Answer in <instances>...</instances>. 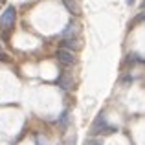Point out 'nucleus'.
<instances>
[{
  "label": "nucleus",
  "mask_w": 145,
  "mask_h": 145,
  "mask_svg": "<svg viewBox=\"0 0 145 145\" xmlns=\"http://www.w3.org/2000/svg\"><path fill=\"white\" fill-rule=\"evenodd\" d=\"M116 131V127H112V125H108L106 123V120H105V116L103 114H99L97 116V120L94 121V125H92V134H108V132H114Z\"/></svg>",
  "instance_id": "1"
},
{
  "label": "nucleus",
  "mask_w": 145,
  "mask_h": 145,
  "mask_svg": "<svg viewBox=\"0 0 145 145\" xmlns=\"http://www.w3.org/2000/svg\"><path fill=\"white\" fill-rule=\"evenodd\" d=\"M15 17H17V11H15V7H13V6L6 7V11H4V13L0 15V26H4V28H6V29L13 28Z\"/></svg>",
  "instance_id": "2"
},
{
  "label": "nucleus",
  "mask_w": 145,
  "mask_h": 145,
  "mask_svg": "<svg viewBox=\"0 0 145 145\" xmlns=\"http://www.w3.org/2000/svg\"><path fill=\"white\" fill-rule=\"evenodd\" d=\"M57 59H59V63L63 64V66H72V64L75 63L74 52H70V50H64V48L57 52Z\"/></svg>",
  "instance_id": "3"
},
{
  "label": "nucleus",
  "mask_w": 145,
  "mask_h": 145,
  "mask_svg": "<svg viewBox=\"0 0 145 145\" xmlns=\"http://www.w3.org/2000/svg\"><path fill=\"white\" fill-rule=\"evenodd\" d=\"M63 4H64V7H66L70 13H74V15L81 13V7H79V4L75 2V0H63Z\"/></svg>",
  "instance_id": "4"
},
{
  "label": "nucleus",
  "mask_w": 145,
  "mask_h": 145,
  "mask_svg": "<svg viewBox=\"0 0 145 145\" xmlns=\"http://www.w3.org/2000/svg\"><path fill=\"white\" fill-rule=\"evenodd\" d=\"M75 31H77V24L70 22V24L66 26V29H63V31H61V37H70V35H75Z\"/></svg>",
  "instance_id": "5"
},
{
  "label": "nucleus",
  "mask_w": 145,
  "mask_h": 145,
  "mask_svg": "<svg viewBox=\"0 0 145 145\" xmlns=\"http://www.w3.org/2000/svg\"><path fill=\"white\" fill-rule=\"evenodd\" d=\"M57 85L68 90V88H72V79L68 75H61V77H57Z\"/></svg>",
  "instance_id": "6"
},
{
  "label": "nucleus",
  "mask_w": 145,
  "mask_h": 145,
  "mask_svg": "<svg viewBox=\"0 0 145 145\" xmlns=\"http://www.w3.org/2000/svg\"><path fill=\"white\" fill-rule=\"evenodd\" d=\"M63 46H64V50H70V52H72V50H79V48H81V44H79V40H72V39H66V40H64V42H63Z\"/></svg>",
  "instance_id": "7"
},
{
  "label": "nucleus",
  "mask_w": 145,
  "mask_h": 145,
  "mask_svg": "<svg viewBox=\"0 0 145 145\" xmlns=\"http://www.w3.org/2000/svg\"><path fill=\"white\" fill-rule=\"evenodd\" d=\"M68 121V112H63V116H61V125H66Z\"/></svg>",
  "instance_id": "8"
},
{
  "label": "nucleus",
  "mask_w": 145,
  "mask_h": 145,
  "mask_svg": "<svg viewBox=\"0 0 145 145\" xmlns=\"http://www.w3.org/2000/svg\"><path fill=\"white\" fill-rule=\"evenodd\" d=\"M37 145H46V138H42V136H37Z\"/></svg>",
  "instance_id": "9"
},
{
  "label": "nucleus",
  "mask_w": 145,
  "mask_h": 145,
  "mask_svg": "<svg viewBox=\"0 0 145 145\" xmlns=\"http://www.w3.org/2000/svg\"><path fill=\"white\" fill-rule=\"evenodd\" d=\"M0 59H6V55L2 53V50H0Z\"/></svg>",
  "instance_id": "10"
},
{
  "label": "nucleus",
  "mask_w": 145,
  "mask_h": 145,
  "mask_svg": "<svg viewBox=\"0 0 145 145\" xmlns=\"http://www.w3.org/2000/svg\"><path fill=\"white\" fill-rule=\"evenodd\" d=\"M142 9L145 11V0H143V4H142Z\"/></svg>",
  "instance_id": "11"
},
{
  "label": "nucleus",
  "mask_w": 145,
  "mask_h": 145,
  "mask_svg": "<svg viewBox=\"0 0 145 145\" xmlns=\"http://www.w3.org/2000/svg\"><path fill=\"white\" fill-rule=\"evenodd\" d=\"M125 2H127V4H132V2H134V0H125Z\"/></svg>",
  "instance_id": "12"
}]
</instances>
